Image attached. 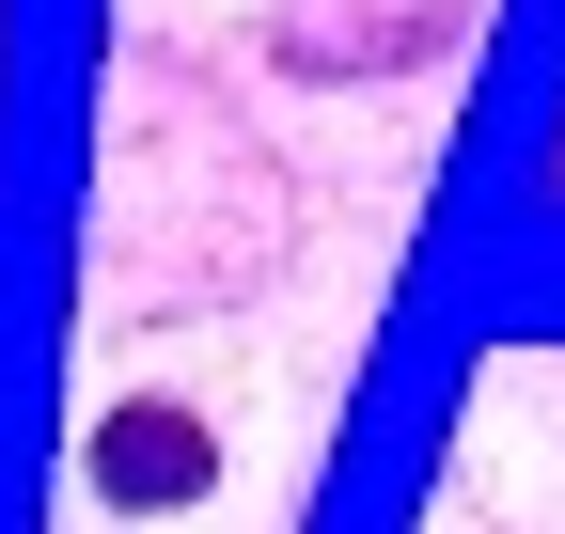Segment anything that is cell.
<instances>
[{
  "label": "cell",
  "instance_id": "obj_1",
  "mask_svg": "<svg viewBox=\"0 0 565 534\" xmlns=\"http://www.w3.org/2000/svg\"><path fill=\"white\" fill-rule=\"evenodd\" d=\"M79 488H95L110 519H173V503L221 488V425L173 409V393H141V409H110V425L79 440Z\"/></svg>",
  "mask_w": 565,
  "mask_h": 534
}]
</instances>
